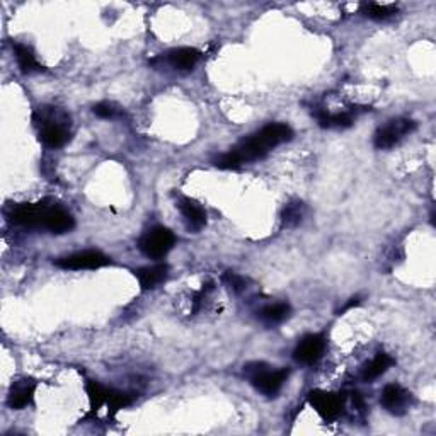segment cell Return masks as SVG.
Listing matches in <instances>:
<instances>
[{
	"instance_id": "obj_1",
	"label": "cell",
	"mask_w": 436,
	"mask_h": 436,
	"mask_svg": "<svg viewBox=\"0 0 436 436\" xmlns=\"http://www.w3.org/2000/svg\"><path fill=\"white\" fill-rule=\"evenodd\" d=\"M293 132L285 123H271L266 125L263 130H259L256 135H252L247 140L240 142L239 147L233 149L240 162H252L263 158L271 149L278 147L280 144L292 140Z\"/></svg>"
},
{
	"instance_id": "obj_2",
	"label": "cell",
	"mask_w": 436,
	"mask_h": 436,
	"mask_svg": "<svg viewBox=\"0 0 436 436\" xmlns=\"http://www.w3.org/2000/svg\"><path fill=\"white\" fill-rule=\"evenodd\" d=\"M245 368V375L249 376L251 383L261 394L268 395V397H275L281 390V387L287 382L288 374L290 372L287 368H280V370H269L264 363H252L247 365Z\"/></svg>"
},
{
	"instance_id": "obj_3",
	"label": "cell",
	"mask_w": 436,
	"mask_h": 436,
	"mask_svg": "<svg viewBox=\"0 0 436 436\" xmlns=\"http://www.w3.org/2000/svg\"><path fill=\"white\" fill-rule=\"evenodd\" d=\"M176 237L165 227H154L142 236L138 247L150 259H161L174 247Z\"/></svg>"
},
{
	"instance_id": "obj_4",
	"label": "cell",
	"mask_w": 436,
	"mask_h": 436,
	"mask_svg": "<svg viewBox=\"0 0 436 436\" xmlns=\"http://www.w3.org/2000/svg\"><path fill=\"white\" fill-rule=\"evenodd\" d=\"M416 130V123L406 118H397V120L388 121L386 126L379 128V132L374 137V145L379 150L392 149L395 144H399L406 135Z\"/></svg>"
},
{
	"instance_id": "obj_5",
	"label": "cell",
	"mask_w": 436,
	"mask_h": 436,
	"mask_svg": "<svg viewBox=\"0 0 436 436\" xmlns=\"http://www.w3.org/2000/svg\"><path fill=\"white\" fill-rule=\"evenodd\" d=\"M111 264V259L99 251H82L75 252L72 256L60 257L57 261V266L63 269H72V271H82V269H97Z\"/></svg>"
},
{
	"instance_id": "obj_6",
	"label": "cell",
	"mask_w": 436,
	"mask_h": 436,
	"mask_svg": "<svg viewBox=\"0 0 436 436\" xmlns=\"http://www.w3.org/2000/svg\"><path fill=\"white\" fill-rule=\"evenodd\" d=\"M308 402L326 421H332V419L338 418L344 407V397L324 390H312L308 394Z\"/></svg>"
},
{
	"instance_id": "obj_7",
	"label": "cell",
	"mask_w": 436,
	"mask_h": 436,
	"mask_svg": "<svg viewBox=\"0 0 436 436\" xmlns=\"http://www.w3.org/2000/svg\"><path fill=\"white\" fill-rule=\"evenodd\" d=\"M324 350H326V339L322 334L305 336L297 344L295 351H293V360L302 365H314L324 355Z\"/></svg>"
},
{
	"instance_id": "obj_8",
	"label": "cell",
	"mask_w": 436,
	"mask_h": 436,
	"mask_svg": "<svg viewBox=\"0 0 436 436\" xmlns=\"http://www.w3.org/2000/svg\"><path fill=\"white\" fill-rule=\"evenodd\" d=\"M75 227L74 217L69 212L55 205H46L45 213H43L41 229L51 233H67Z\"/></svg>"
},
{
	"instance_id": "obj_9",
	"label": "cell",
	"mask_w": 436,
	"mask_h": 436,
	"mask_svg": "<svg viewBox=\"0 0 436 436\" xmlns=\"http://www.w3.org/2000/svg\"><path fill=\"white\" fill-rule=\"evenodd\" d=\"M45 203H21L13 206L9 213V220L19 227H41L43 213H45Z\"/></svg>"
},
{
	"instance_id": "obj_10",
	"label": "cell",
	"mask_w": 436,
	"mask_h": 436,
	"mask_svg": "<svg viewBox=\"0 0 436 436\" xmlns=\"http://www.w3.org/2000/svg\"><path fill=\"white\" fill-rule=\"evenodd\" d=\"M382 406L390 412V414H404L411 404V394L404 387L397 386V383H390L383 388L382 399H380Z\"/></svg>"
},
{
	"instance_id": "obj_11",
	"label": "cell",
	"mask_w": 436,
	"mask_h": 436,
	"mask_svg": "<svg viewBox=\"0 0 436 436\" xmlns=\"http://www.w3.org/2000/svg\"><path fill=\"white\" fill-rule=\"evenodd\" d=\"M179 210L181 215L184 218V224L188 227V231L198 232L206 225V212L201 208L196 201L189 200V198H182L179 201Z\"/></svg>"
},
{
	"instance_id": "obj_12",
	"label": "cell",
	"mask_w": 436,
	"mask_h": 436,
	"mask_svg": "<svg viewBox=\"0 0 436 436\" xmlns=\"http://www.w3.org/2000/svg\"><path fill=\"white\" fill-rule=\"evenodd\" d=\"M39 140L43 142L48 149H60L70 140V133L67 132L65 126L60 123L46 121L39 130Z\"/></svg>"
},
{
	"instance_id": "obj_13",
	"label": "cell",
	"mask_w": 436,
	"mask_h": 436,
	"mask_svg": "<svg viewBox=\"0 0 436 436\" xmlns=\"http://www.w3.org/2000/svg\"><path fill=\"white\" fill-rule=\"evenodd\" d=\"M34 388H36V383L31 382V380H21L15 386H13L9 392V399H7V404L13 409H25L27 404H31L34 395Z\"/></svg>"
},
{
	"instance_id": "obj_14",
	"label": "cell",
	"mask_w": 436,
	"mask_h": 436,
	"mask_svg": "<svg viewBox=\"0 0 436 436\" xmlns=\"http://www.w3.org/2000/svg\"><path fill=\"white\" fill-rule=\"evenodd\" d=\"M168 60L170 65L176 70L181 72H189L194 69L198 60H200V51L194 48H188V46H182V48H176L169 51Z\"/></svg>"
},
{
	"instance_id": "obj_15",
	"label": "cell",
	"mask_w": 436,
	"mask_h": 436,
	"mask_svg": "<svg viewBox=\"0 0 436 436\" xmlns=\"http://www.w3.org/2000/svg\"><path fill=\"white\" fill-rule=\"evenodd\" d=\"M169 266L168 264H156V266H147L135 271L138 281H140V287L144 290H152V288L158 287L165 278H168Z\"/></svg>"
},
{
	"instance_id": "obj_16",
	"label": "cell",
	"mask_w": 436,
	"mask_h": 436,
	"mask_svg": "<svg viewBox=\"0 0 436 436\" xmlns=\"http://www.w3.org/2000/svg\"><path fill=\"white\" fill-rule=\"evenodd\" d=\"M392 365H394V360H392L390 356L386 355V353H379V355L363 368L362 379L365 382H372V380H375L376 376L386 374Z\"/></svg>"
},
{
	"instance_id": "obj_17",
	"label": "cell",
	"mask_w": 436,
	"mask_h": 436,
	"mask_svg": "<svg viewBox=\"0 0 436 436\" xmlns=\"http://www.w3.org/2000/svg\"><path fill=\"white\" fill-rule=\"evenodd\" d=\"M290 305L285 304V302H280V304H273V305H268V307H264L263 311L259 312V319L263 320L264 324H269V326H275V324H280L283 322V320H287L288 317H290Z\"/></svg>"
},
{
	"instance_id": "obj_18",
	"label": "cell",
	"mask_w": 436,
	"mask_h": 436,
	"mask_svg": "<svg viewBox=\"0 0 436 436\" xmlns=\"http://www.w3.org/2000/svg\"><path fill=\"white\" fill-rule=\"evenodd\" d=\"M14 51H15V60H18V65L22 74H33V72H39V70H43V67L39 65L36 58H34L33 51L27 48V46L15 45Z\"/></svg>"
},
{
	"instance_id": "obj_19",
	"label": "cell",
	"mask_w": 436,
	"mask_h": 436,
	"mask_svg": "<svg viewBox=\"0 0 436 436\" xmlns=\"http://www.w3.org/2000/svg\"><path fill=\"white\" fill-rule=\"evenodd\" d=\"M315 116L319 120V125L324 126V128H344V126H350L353 123L351 114L348 113L331 114L327 111H319Z\"/></svg>"
},
{
	"instance_id": "obj_20",
	"label": "cell",
	"mask_w": 436,
	"mask_h": 436,
	"mask_svg": "<svg viewBox=\"0 0 436 436\" xmlns=\"http://www.w3.org/2000/svg\"><path fill=\"white\" fill-rule=\"evenodd\" d=\"M87 395H89L90 407H93V411H97L99 407L102 406V404L108 402L109 390H108V388L102 387L101 383L89 382V383H87Z\"/></svg>"
},
{
	"instance_id": "obj_21",
	"label": "cell",
	"mask_w": 436,
	"mask_h": 436,
	"mask_svg": "<svg viewBox=\"0 0 436 436\" xmlns=\"http://www.w3.org/2000/svg\"><path fill=\"white\" fill-rule=\"evenodd\" d=\"M304 217V203H290L287 205V208L283 210V215H281V220H283V227H295L302 222Z\"/></svg>"
},
{
	"instance_id": "obj_22",
	"label": "cell",
	"mask_w": 436,
	"mask_h": 436,
	"mask_svg": "<svg viewBox=\"0 0 436 436\" xmlns=\"http://www.w3.org/2000/svg\"><path fill=\"white\" fill-rule=\"evenodd\" d=\"M394 13V6H380V4H367V6H363V14L370 19H376V21L390 18Z\"/></svg>"
},
{
	"instance_id": "obj_23",
	"label": "cell",
	"mask_w": 436,
	"mask_h": 436,
	"mask_svg": "<svg viewBox=\"0 0 436 436\" xmlns=\"http://www.w3.org/2000/svg\"><path fill=\"white\" fill-rule=\"evenodd\" d=\"M108 404H109L111 414H114V412H116V411L123 409V407H125L126 404H130V397L126 394H121V392L109 390Z\"/></svg>"
},
{
	"instance_id": "obj_24",
	"label": "cell",
	"mask_w": 436,
	"mask_h": 436,
	"mask_svg": "<svg viewBox=\"0 0 436 436\" xmlns=\"http://www.w3.org/2000/svg\"><path fill=\"white\" fill-rule=\"evenodd\" d=\"M94 114L102 120H113V118L118 116V109L114 108L111 102H99V104L94 106Z\"/></svg>"
},
{
	"instance_id": "obj_25",
	"label": "cell",
	"mask_w": 436,
	"mask_h": 436,
	"mask_svg": "<svg viewBox=\"0 0 436 436\" xmlns=\"http://www.w3.org/2000/svg\"><path fill=\"white\" fill-rule=\"evenodd\" d=\"M224 281H225V285H227V287L231 288L232 292L240 293V292L245 290V280L243 278V276L236 275V273H232V271L225 273Z\"/></svg>"
}]
</instances>
